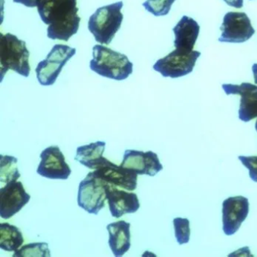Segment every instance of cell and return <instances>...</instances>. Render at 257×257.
I'll list each match as a JSON object with an SVG mask.
<instances>
[{
	"label": "cell",
	"mask_w": 257,
	"mask_h": 257,
	"mask_svg": "<svg viewBox=\"0 0 257 257\" xmlns=\"http://www.w3.org/2000/svg\"><path fill=\"white\" fill-rule=\"evenodd\" d=\"M39 14L47 28V36L54 40L67 42L77 34L81 18L77 0H40Z\"/></svg>",
	"instance_id": "1"
},
{
	"label": "cell",
	"mask_w": 257,
	"mask_h": 257,
	"mask_svg": "<svg viewBox=\"0 0 257 257\" xmlns=\"http://www.w3.org/2000/svg\"><path fill=\"white\" fill-rule=\"evenodd\" d=\"M90 69L103 77L124 80L133 73V64L125 55L115 52L103 45L93 48V59Z\"/></svg>",
	"instance_id": "2"
},
{
	"label": "cell",
	"mask_w": 257,
	"mask_h": 257,
	"mask_svg": "<svg viewBox=\"0 0 257 257\" xmlns=\"http://www.w3.org/2000/svg\"><path fill=\"white\" fill-rule=\"evenodd\" d=\"M30 52L26 43L12 34H1L0 37V73L1 82L10 70L28 77L31 73Z\"/></svg>",
	"instance_id": "3"
},
{
	"label": "cell",
	"mask_w": 257,
	"mask_h": 257,
	"mask_svg": "<svg viewBox=\"0 0 257 257\" xmlns=\"http://www.w3.org/2000/svg\"><path fill=\"white\" fill-rule=\"evenodd\" d=\"M123 2L115 3L97 9L89 18L88 30L96 41L102 45L110 44L121 28L123 21Z\"/></svg>",
	"instance_id": "4"
},
{
	"label": "cell",
	"mask_w": 257,
	"mask_h": 257,
	"mask_svg": "<svg viewBox=\"0 0 257 257\" xmlns=\"http://www.w3.org/2000/svg\"><path fill=\"white\" fill-rule=\"evenodd\" d=\"M76 49L67 45L57 44L52 48L46 59L40 61L36 68L40 85H54L65 64L76 54Z\"/></svg>",
	"instance_id": "5"
},
{
	"label": "cell",
	"mask_w": 257,
	"mask_h": 257,
	"mask_svg": "<svg viewBox=\"0 0 257 257\" xmlns=\"http://www.w3.org/2000/svg\"><path fill=\"white\" fill-rule=\"evenodd\" d=\"M106 182L95 177L92 171L88 173L79 183L78 205L91 214L97 215L105 207Z\"/></svg>",
	"instance_id": "6"
},
{
	"label": "cell",
	"mask_w": 257,
	"mask_h": 257,
	"mask_svg": "<svg viewBox=\"0 0 257 257\" xmlns=\"http://www.w3.org/2000/svg\"><path fill=\"white\" fill-rule=\"evenodd\" d=\"M200 55L201 52L198 51L184 52L175 49L165 58L158 60L153 69L164 77H183L192 73Z\"/></svg>",
	"instance_id": "7"
},
{
	"label": "cell",
	"mask_w": 257,
	"mask_h": 257,
	"mask_svg": "<svg viewBox=\"0 0 257 257\" xmlns=\"http://www.w3.org/2000/svg\"><path fill=\"white\" fill-rule=\"evenodd\" d=\"M220 43H242L249 40L255 34L246 13L229 12L224 16L220 27Z\"/></svg>",
	"instance_id": "8"
},
{
	"label": "cell",
	"mask_w": 257,
	"mask_h": 257,
	"mask_svg": "<svg viewBox=\"0 0 257 257\" xmlns=\"http://www.w3.org/2000/svg\"><path fill=\"white\" fill-rule=\"evenodd\" d=\"M92 173L106 183L127 191L135 190L138 186V174L135 171L115 165L107 159H105Z\"/></svg>",
	"instance_id": "9"
},
{
	"label": "cell",
	"mask_w": 257,
	"mask_h": 257,
	"mask_svg": "<svg viewBox=\"0 0 257 257\" xmlns=\"http://www.w3.org/2000/svg\"><path fill=\"white\" fill-rule=\"evenodd\" d=\"M37 174L51 180H67L72 171L58 146L45 149L40 154Z\"/></svg>",
	"instance_id": "10"
},
{
	"label": "cell",
	"mask_w": 257,
	"mask_h": 257,
	"mask_svg": "<svg viewBox=\"0 0 257 257\" xmlns=\"http://www.w3.org/2000/svg\"><path fill=\"white\" fill-rule=\"evenodd\" d=\"M31 200L22 182L6 184L0 189V216L8 219L19 213Z\"/></svg>",
	"instance_id": "11"
},
{
	"label": "cell",
	"mask_w": 257,
	"mask_h": 257,
	"mask_svg": "<svg viewBox=\"0 0 257 257\" xmlns=\"http://www.w3.org/2000/svg\"><path fill=\"white\" fill-rule=\"evenodd\" d=\"M249 201L243 196L230 197L222 203V230L226 235H232L247 217Z\"/></svg>",
	"instance_id": "12"
},
{
	"label": "cell",
	"mask_w": 257,
	"mask_h": 257,
	"mask_svg": "<svg viewBox=\"0 0 257 257\" xmlns=\"http://www.w3.org/2000/svg\"><path fill=\"white\" fill-rule=\"evenodd\" d=\"M121 166L133 170L138 175L154 177L163 169L158 155L152 151L127 150L124 152Z\"/></svg>",
	"instance_id": "13"
},
{
	"label": "cell",
	"mask_w": 257,
	"mask_h": 257,
	"mask_svg": "<svg viewBox=\"0 0 257 257\" xmlns=\"http://www.w3.org/2000/svg\"><path fill=\"white\" fill-rule=\"evenodd\" d=\"M222 89L227 95L237 94L240 98L238 117L247 122L257 117V85L243 82L240 85L223 84Z\"/></svg>",
	"instance_id": "14"
},
{
	"label": "cell",
	"mask_w": 257,
	"mask_h": 257,
	"mask_svg": "<svg viewBox=\"0 0 257 257\" xmlns=\"http://www.w3.org/2000/svg\"><path fill=\"white\" fill-rule=\"evenodd\" d=\"M106 195L112 217L120 218L127 213H134L141 207L138 195L134 192L106 183Z\"/></svg>",
	"instance_id": "15"
},
{
	"label": "cell",
	"mask_w": 257,
	"mask_h": 257,
	"mask_svg": "<svg viewBox=\"0 0 257 257\" xmlns=\"http://www.w3.org/2000/svg\"><path fill=\"white\" fill-rule=\"evenodd\" d=\"M174 47L184 52L193 51L200 32V26L192 18L183 16L173 29Z\"/></svg>",
	"instance_id": "16"
},
{
	"label": "cell",
	"mask_w": 257,
	"mask_h": 257,
	"mask_svg": "<svg viewBox=\"0 0 257 257\" xmlns=\"http://www.w3.org/2000/svg\"><path fill=\"white\" fill-rule=\"evenodd\" d=\"M131 223L124 220L107 225L109 247L115 257H121L131 247Z\"/></svg>",
	"instance_id": "17"
},
{
	"label": "cell",
	"mask_w": 257,
	"mask_h": 257,
	"mask_svg": "<svg viewBox=\"0 0 257 257\" xmlns=\"http://www.w3.org/2000/svg\"><path fill=\"white\" fill-rule=\"evenodd\" d=\"M106 143L97 141L78 147L75 160L91 170H96L106 158L103 157Z\"/></svg>",
	"instance_id": "18"
},
{
	"label": "cell",
	"mask_w": 257,
	"mask_h": 257,
	"mask_svg": "<svg viewBox=\"0 0 257 257\" xmlns=\"http://www.w3.org/2000/svg\"><path fill=\"white\" fill-rule=\"evenodd\" d=\"M25 239L21 230L16 225L8 222L0 224V248L8 252L19 249L23 245Z\"/></svg>",
	"instance_id": "19"
},
{
	"label": "cell",
	"mask_w": 257,
	"mask_h": 257,
	"mask_svg": "<svg viewBox=\"0 0 257 257\" xmlns=\"http://www.w3.org/2000/svg\"><path fill=\"white\" fill-rule=\"evenodd\" d=\"M0 158V183L8 184L17 181L21 177L18 168V159L8 155H1Z\"/></svg>",
	"instance_id": "20"
},
{
	"label": "cell",
	"mask_w": 257,
	"mask_h": 257,
	"mask_svg": "<svg viewBox=\"0 0 257 257\" xmlns=\"http://www.w3.org/2000/svg\"><path fill=\"white\" fill-rule=\"evenodd\" d=\"M14 257H50L49 243L37 242L25 244L13 254Z\"/></svg>",
	"instance_id": "21"
},
{
	"label": "cell",
	"mask_w": 257,
	"mask_h": 257,
	"mask_svg": "<svg viewBox=\"0 0 257 257\" xmlns=\"http://www.w3.org/2000/svg\"><path fill=\"white\" fill-rule=\"evenodd\" d=\"M176 0H147L143 7L156 17L167 16Z\"/></svg>",
	"instance_id": "22"
},
{
	"label": "cell",
	"mask_w": 257,
	"mask_h": 257,
	"mask_svg": "<svg viewBox=\"0 0 257 257\" xmlns=\"http://www.w3.org/2000/svg\"><path fill=\"white\" fill-rule=\"evenodd\" d=\"M175 237L179 244L187 243L190 238V226L189 219L177 217L174 219Z\"/></svg>",
	"instance_id": "23"
},
{
	"label": "cell",
	"mask_w": 257,
	"mask_h": 257,
	"mask_svg": "<svg viewBox=\"0 0 257 257\" xmlns=\"http://www.w3.org/2000/svg\"><path fill=\"white\" fill-rule=\"evenodd\" d=\"M239 160L249 170L251 180L257 183V156H238Z\"/></svg>",
	"instance_id": "24"
},
{
	"label": "cell",
	"mask_w": 257,
	"mask_h": 257,
	"mask_svg": "<svg viewBox=\"0 0 257 257\" xmlns=\"http://www.w3.org/2000/svg\"><path fill=\"white\" fill-rule=\"evenodd\" d=\"M16 4H20L29 8H35L38 6L40 0H13Z\"/></svg>",
	"instance_id": "25"
},
{
	"label": "cell",
	"mask_w": 257,
	"mask_h": 257,
	"mask_svg": "<svg viewBox=\"0 0 257 257\" xmlns=\"http://www.w3.org/2000/svg\"><path fill=\"white\" fill-rule=\"evenodd\" d=\"M224 2L229 6L235 9H241L243 6V0H223Z\"/></svg>",
	"instance_id": "26"
},
{
	"label": "cell",
	"mask_w": 257,
	"mask_h": 257,
	"mask_svg": "<svg viewBox=\"0 0 257 257\" xmlns=\"http://www.w3.org/2000/svg\"><path fill=\"white\" fill-rule=\"evenodd\" d=\"M252 71L253 73L254 82L257 85V64H254L252 65Z\"/></svg>",
	"instance_id": "27"
},
{
	"label": "cell",
	"mask_w": 257,
	"mask_h": 257,
	"mask_svg": "<svg viewBox=\"0 0 257 257\" xmlns=\"http://www.w3.org/2000/svg\"><path fill=\"white\" fill-rule=\"evenodd\" d=\"M255 130H256V132H257V121H256V122H255Z\"/></svg>",
	"instance_id": "28"
}]
</instances>
